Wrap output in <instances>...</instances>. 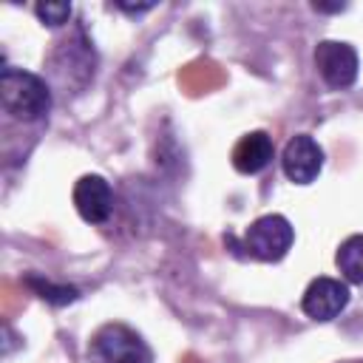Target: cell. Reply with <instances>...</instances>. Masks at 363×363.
I'll list each match as a JSON object with an SVG mask.
<instances>
[{
  "label": "cell",
  "instance_id": "11",
  "mask_svg": "<svg viewBox=\"0 0 363 363\" xmlns=\"http://www.w3.org/2000/svg\"><path fill=\"white\" fill-rule=\"evenodd\" d=\"M34 14H37L45 26L57 28V26L68 23V17H71V6H68V3H37V6H34Z\"/></svg>",
  "mask_w": 363,
  "mask_h": 363
},
{
  "label": "cell",
  "instance_id": "10",
  "mask_svg": "<svg viewBox=\"0 0 363 363\" xmlns=\"http://www.w3.org/2000/svg\"><path fill=\"white\" fill-rule=\"evenodd\" d=\"M28 286L43 298V301H51V303H71L77 301V289L74 286H54L51 281H43L37 275L28 278Z\"/></svg>",
  "mask_w": 363,
  "mask_h": 363
},
{
  "label": "cell",
  "instance_id": "2",
  "mask_svg": "<svg viewBox=\"0 0 363 363\" xmlns=\"http://www.w3.org/2000/svg\"><path fill=\"white\" fill-rule=\"evenodd\" d=\"M88 360L91 363H150V349L133 329L122 323H108L94 335Z\"/></svg>",
  "mask_w": 363,
  "mask_h": 363
},
{
  "label": "cell",
  "instance_id": "4",
  "mask_svg": "<svg viewBox=\"0 0 363 363\" xmlns=\"http://www.w3.org/2000/svg\"><path fill=\"white\" fill-rule=\"evenodd\" d=\"M315 65H318V74L323 77V82L335 91H343V88L354 85V79H357V51L349 43H337V40L318 43Z\"/></svg>",
  "mask_w": 363,
  "mask_h": 363
},
{
  "label": "cell",
  "instance_id": "7",
  "mask_svg": "<svg viewBox=\"0 0 363 363\" xmlns=\"http://www.w3.org/2000/svg\"><path fill=\"white\" fill-rule=\"evenodd\" d=\"M74 207L88 224H102L113 207L111 184L102 176H82L74 184Z\"/></svg>",
  "mask_w": 363,
  "mask_h": 363
},
{
  "label": "cell",
  "instance_id": "8",
  "mask_svg": "<svg viewBox=\"0 0 363 363\" xmlns=\"http://www.w3.org/2000/svg\"><path fill=\"white\" fill-rule=\"evenodd\" d=\"M272 139L264 130H252L247 136H241L233 147V167L238 173H258L272 162Z\"/></svg>",
  "mask_w": 363,
  "mask_h": 363
},
{
  "label": "cell",
  "instance_id": "12",
  "mask_svg": "<svg viewBox=\"0 0 363 363\" xmlns=\"http://www.w3.org/2000/svg\"><path fill=\"white\" fill-rule=\"evenodd\" d=\"M312 9H315V11H343L346 3H318V0H315Z\"/></svg>",
  "mask_w": 363,
  "mask_h": 363
},
{
  "label": "cell",
  "instance_id": "3",
  "mask_svg": "<svg viewBox=\"0 0 363 363\" xmlns=\"http://www.w3.org/2000/svg\"><path fill=\"white\" fill-rule=\"evenodd\" d=\"M292 224L284 216H261L244 233V250L258 261H281L292 247Z\"/></svg>",
  "mask_w": 363,
  "mask_h": 363
},
{
  "label": "cell",
  "instance_id": "1",
  "mask_svg": "<svg viewBox=\"0 0 363 363\" xmlns=\"http://www.w3.org/2000/svg\"><path fill=\"white\" fill-rule=\"evenodd\" d=\"M0 105L9 116L40 119L51 108V91L40 77L6 65L0 74Z\"/></svg>",
  "mask_w": 363,
  "mask_h": 363
},
{
  "label": "cell",
  "instance_id": "6",
  "mask_svg": "<svg viewBox=\"0 0 363 363\" xmlns=\"http://www.w3.org/2000/svg\"><path fill=\"white\" fill-rule=\"evenodd\" d=\"M349 303V286L337 278H315L301 301V309L312 320H332L337 318Z\"/></svg>",
  "mask_w": 363,
  "mask_h": 363
},
{
  "label": "cell",
  "instance_id": "5",
  "mask_svg": "<svg viewBox=\"0 0 363 363\" xmlns=\"http://www.w3.org/2000/svg\"><path fill=\"white\" fill-rule=\"evenodd\" d=\"M281 162H284V173H286L289 182L309 184V182L318 179V173L323 167V150L312 136L298 133V136H292L286 142Z\"/></svg>",
  "mask_w": 363,
  "mask_h": 363
},
{
  "label": "cell",
  "instance_id": "9",
  "mask_svg": "<svg viewBox=\"0 0 363 363\" xmlns=\"http://www.w3.org/2000/svg\"><path fill=\"white\" fill-rule=\"evenodd\" d=\"M335 264L349 284H363V235H349L337 247Z\"/></svg>",
  "mask_w": 363,
  "mask_h": 363
}]
</instances>
